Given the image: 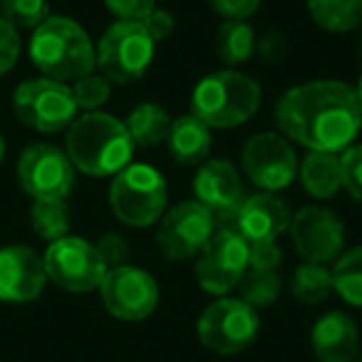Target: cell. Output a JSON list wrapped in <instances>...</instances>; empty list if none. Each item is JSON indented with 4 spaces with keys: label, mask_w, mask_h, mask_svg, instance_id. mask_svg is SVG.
<instances>
[{
    "label": "cell",
    "mask_w": 362,
    "mask_h": 362,
    "mask_svg": "<svg viewBox=\"0 0 362 362\" xmlns=\"http://www.w3.org/2000/svg\"><path fill=\"white\" fill-rule=\"evenodd\" d=\"M97 72L112 85H132L141 80L154 60L156 42L141 23L117 21L97 42Z\"/></svg>",
    "instance_id": "6"
},
{
    "label": "cell",
    "mask_w": 362,
    "mask_h": 362,
    "mask_svg": "<svg viewBox=\"0 0 362 362\" xmlns=\"http://www.w3.org/2000/svg\"><path fill=\"white\" fill-rule=\"evenodd\" d=\"M291 241L305 263H332L345 251V223L335 211L322 206H303L291 216Z\"/></svg>",
    "instance_id": "15"
},
{
    "label": "cell",
    "mask_w": 362,
    "mask_h": 362,
    "mask_svg": "<svg viewBox=\"0 0 362 362\" xmlns=\"http://www.w3.org/2000/svg\"><path fill=\"white\" fill-rule=\"evenodd\" d=\"M47 271L42 256L28 246L0 248V300L30 303L42 293Z\"/></svg>",
    "instance_id": "18"
},
{
    "label": "cell",
    "mask_w": 362,
    "mask_h": 362,
    "mask_svg": "<svg viewBox=\"0 0 362 362\" xmlns=\"http://www.w3.org/2000/svg\"><path fill=\"white\" fill-rule=\"evenodd\" d=\"M256 52L268 62H281L288 55V40L278 30H268L263 37H256Z\"/></svg>",
    "instance_id": "38"
},
{
    "label": "cell",
    "mask_w": 362,
    "mask_h": 362,
    "mask_svg": "<svg viewBox=\"0 0 362 362\" xmlns=\"http://www.w3.org/2000/svg\"><path fill=\"white\" fill-rule=\"evenodd\" d=\"M238 298L243 303H248L251 308H268L278 300L283 291V281H281V273L278 271H253L248 268L243 273V278L238 281L236 286Z\"/></svg>",
    "instance_id": "28"
},
{
    "label": "cell",
    "mask_w": 362,
    "mask_h": 362,
    "mask_svg": "<svg viewBox=\"0 0 362 362\" xmlns=\"http://www.w3.org/2000/svg\"><path fill=\"white\" fill-rule=\"evenodd\" d=\"M298 179L308 197L315 202H327L342 189L340 154L330 151H308L305 159L298 164Z\"/></svg>",
    "instance_id": "21"
},
{
    "label": "cell",
    "mask_w": 362,
    "mask_h": 362,
    "mask_svg": "<svg viewBox=\"0 0 362 362\" xmlns=\"http://www.w3.org/2000/svg\"><path fill=\"white\" fill-rule=\"evenodd\" d=\"M166 146H169V154L176 164L202 166L211 154L214 136L202 119H197L194 115H181L171 122Z\"/></svg>",
    "instance_id": "20"
},
{
    "label": "cell",
    "mask_w": 362,
    "mask_h": 362,
    "mask_svg": "<svg viewBox=\"0 0 362 362\" xmlns=\"http://www.w3.org/2000/svg\"><path fill=\"white\" fill-rule=\"evenodd\" d=\"M355 92H357V100H360V105H362V72H360V80H357V85H355Z\"/></svg>",
    "instance_id": "39"
},
{
    "label": "cell",
    "mask_w": 362,
    "mask_h": 362,
    "mask_svg": "<svg viewBox=\"0 0 362 362\" xmlns=\"http://www.w3.org/2000/svg\"><path fill=\"white\" fill-rule=\"evenodd\" d=\"M141 25L146 28V33L151 35V40L159 45V42L169 40L171 35H174L176 30V21L174 16H171L169 11H161V8H154V11L149 13V16L141 21Z\"/></svg>",
    "instance_id": "37"
},
{
    "label": "cell",
    "mask_w": 362,
    "mask_h": 362,
    "mask_svg": "<svg viewBox=\"0 0 362 362\" xmlns=\"http://www.w3.org/2000/svg\"><path fill=\"white\" fill-rule=\"evenodd\" d=\"M283 263V248L278 241L248 243V268L253 271H278Z\"/></svg>",
    "instance_id": "32"
},
{
    "label": "cell",
    "mask_w": 362,
    "mask_h": 362,
    "mask_svg": "<svg viewBox=\"0 0 362 362\" xmlns=\"http://www.w3.org/2000/svg\"><path fill=\"white\" fill-rule=\"evenodd\" d=\"M169 204V187L161 171L149 164H129L112 176L110 206L124 226L146 228L159 223Z\"/></svg>",
    "instance_id": "5"
},
{
    "label": "cell",
    "mask_w": 362,
    "mask_h": 362,
    "mask_svg": "<svg viewBox=\"0 0 362 362\" xmlns=\"http://www.w3.org/2000/svg\"><path fill=\"white\" fill-rule=\"evenodd\" d=\"M209 6L223 21H248L261 8V0H209Z\"/></svg>",
    "instance_id": "36"
},
{
    "label": "cell",
    "mask_w": 362,
    "mask_h": 362,
    "mask_svg": "<svg viewBox=\"0 0 362 362\" xmlns=\"http://www.w3.org/2000/svg\"><path fill=\"white\" fill-rule=\"evenodd\" d=\"M30 60L45 77L65 85L97 70V50L87 30L65 16H50L35 28L30 37Z\"/></svg>",
    "instance_id": "3"
},
{
    "label": "cell",
    "mask_w": 362,
    "mask_h": 362,
    "mask_svg": "<svg viewBox=\"0 0 362 362\" xmlns=\"http://www.w3.org/2000/svg\"><path fill=\"white\" fill-rule=\"evenodd\" d=\"M216 55L231 70L256 55V33L248 25V21H223L218 25Z\"/></svg>",
    "instance_id": "24"
},
{
    "label": "cell",
    "mask_w": 362,
    "mask_h": 362,
    "mask_svg": "<svg viewBox=\"0 0 362 362\" xmlns=\"http://www.w3.org/2000/svg\"><path fill=\"white\" fill-rule=\"evenodd\" d=\"M171 115L156 102H141L129 112L124 127L129 132L134 146L141 149H154L159 144H166V136L171 129Z\"/></svg>",
    "instance_id": "22"
},
{
    "label": "cell",
    "mask_w": 362,
    "mask_h": 362,
    "mask_svg": "<svg viewBox=\"0 0 362 362\" xmlns=\"http://www.w3.org/2000/svg\"><path fill=\"white\" fill-rule=\"evenodd\" d=\"M97 253H100L102 263L107 266V271L110 268H119V266H127V261H129V241H127L122 233H105V236L100 238V241L95 243Z\"/></svg>",
    "instance_id": "33"
},
{
    "label": "cell",
    "mask_w": 362,
    "mask_h": 362,
    "mask_svg": "<svg viewBox=\"0 0 362 362\" xmlns=\"http://www.w3.org/2000/svg\"><path fill=\"white\" fill-rule=\"evenodd\" d=\"M33 231L45 241L55 243L70 236V206L65 202H33L30 209Z\"/></svg>",
    "instance_id": "27"
},
{
    "label": "cell",
    "mask_w": 362,
    "mask_h": 362,
    "mask_svg": "<svg viewBox=\"0 0 362 362\" xmlns=\"http://www.w3.org/2000/svg\"><path fill=\"white\" fill-rule=\"evenodd\" d=\"M134 149L124 122L107 112H85L67 127L65 154L75 171L95 179L117 176L132 164Z\"/></svg>",
    "instance_id": "2"
},
{
    "label": "cell",
    "mask_w": 362,
    "mask_h": 362,
    "mask_svg": "<svg viewBox=\"0 0 362 362\" xmlns=\"http://www.w3.org/2000/svg\"><path fill=\"white\" fill-rule=\"evenodd\" d=\"M18 181L33 202H65L75 187V166L57 146L33 144L18 161Z\"/></svg>",
    "instance_id": "12"
},
{
    "label": "cell",
    "mask_w": 362,
    "mask_h": 362,
    "mask_svg": "<svg viewBox=\"0 0 362 362\" xmlns=\"http://www.w3.org/2000/svg\"><path fill=\"white\" fill-rule=\"evenodd\" d=\"M308 13L317 28L335 35L362 25V0H308Z\"/></svg>",
    "instance_id": "23"
},
{
    "label": "cell",
    "mask_w": 362,
    "mask_h": 362,
    "mask_svg": "<svg viewBox=\"0 0 362 362\" xmlns=\"http://www.w3.org/2000/svg\"><path fill=\"white\" fill-rule=\"evenodd\" d=\"M3 156H6V139L0 136V161H3Z\"/></svg>",
    "instance_id": "40"
},
{
    "label": "cell",
    "mask_w": 362,
    "mask_h": 362,
    "mask_svg": "<svg viewBox=\"0 0 362 362\" xmlns=\"http://www.w3.org/2000/svg\"><path fill=\"white\" fill-rule=\"evenodd\" d=\"M261 85L231 67L209 72L192 92V112L209 129H233L251 119L261 107Z\"/></svg>",
    "instance_id": "4"
},
{
    "label": "cell",
    "mask_w": 362,
    "mask_h": 362,
    "mask_svg": "<svg viewBox=\"0 0 362 362\" xmlns=\"http://www.w3.org/2000/svg\"><path fill=\"white\" fill-rule=\"evenodd\" d=\"M97 291H100L102 305L117 320H146L159 305V286H156L154 276L144 268L129 266V263L110 268Z\"/></svg>",
    "instance_id": "13"
},
{
    "label": "cell",
    "mask_w": 362,
    "mask_h": 362,
    "mask_svg": "<svg viewBox=\"0 0 362 362\" xmlns=\"http://www.w3.org/2000/svg\"><path fill=\"white\" fill-rule=\"evenodd\" d=\"M340 169H342V189L362 204V144H352L340 151Z\"/></svg>",
    "instance_id": "31"
},
{
    "label": "cell",
    "mask_w": 362,
    "mask_h": 362,
    "mask_svg": "<svg viewBox=\"0 0 362 362\" xmlns=\"http://www.w3.org/2000/svg\"><path fill=\"white\" fill-rule=\"evenodd\" d=\"M42 261H45L47 281L70 293L97 291L107 273L95 243L80 236H65L50 243Z\"/></svg>",
    "instance_id": "14"
},
{
    "label": "cell",
    "mask_w": 362,
    "mask_h": 362,
    "mask_svg": "<svg viewBox=\"0 0 362 362\" xmlns=\"http://www.w3.org/2000/svg\"><path fill=\"white\" fill-rule=\"evenodd\" d=\"M352 362H362V352H357V357H355Z\"/></svg>",
    "instance_id": "41"
},
{
    "label": "cell",
    "mask_w": 362,
    "mask_h": 362,
    "mask_svg": "<svg viewBox=\"0 0 362 362\" xmlns=\"http://www.w3.org/2000/svg\"><path fill=\"white\" fill-rule=\"evenodd\" d=\"M276 124L288 141L308 151L340 154L362 132V105L352 85L340 80H310L283 92Z\"/></svg>",
    "instance_id": "1"
},
{
    "label": "cell",
    "mask_w": 362,
    "mask_h": 362,
    "mask_svg": "<svg viewBox=\"0 0 362 362\" xmlns=\"http://www.w3.org/2000/svg\"><path fill=\"white\" fill-rule=\"evenodd\" d=\"M248 271V243L233 228H216L197 256V283L209 296H228Z\"/></svg>",
    "instance_id": "11"
},
{
    "label": "cell",
    "mask_w": 362,
    "mask_h": 362,
    "mask_svg": "<svg viewBox=\"0 0 362 362\" xmlns=\"http://www.w3.org/2000/svg\"><path fill=\"white\" fill-rule=\"evenodd\" d=\"M360 33H362V25H360Z\"/></svg>",
    "instance_id": "42"
},
{
    "label": "cell",
    "mask_w": 362,
    "mask_h": 362,
    "mask_svg": "<svg viewBox=\"0 0 362 362\" xmlns=\"http://www.w3.org/2000/svg\"><path fill=\"white\" fill-rule=\"evenodd\" d=\"M0 18L11 23L16 30H21V28L35 30L50 18V3L47 0H3Z\"/></svg>",
    "instance_id": "29"
},
{
    "label": "cell",
    "mask_w": 362,
    "mask_h": 362,
    "mask_svg": "<svg viewBox=\"0 0 362 362\" xmlns=\"http://www.w3.org/2000/svg\"><path fill=\"white\" fill-rule=\"evenodd\" d=\"M291 209L278 194L256 192L243 199L228 228L246 238V243L278 241V236H283L291 226Z\"/></svg>",
    "instance_id": "17"
},
{
    "label": "cell",
    "mask_w": 362,
    "mask_h": 362,
    "mask_svg": "<svg viewBox=\"0 0 362 362\" xmlns=\"http://www.w3.org/2000/svg\"><path fill=\"white\" fill-rule=\"evenodd\" d=\"M18 57H21V37H18V30L8 21L0 18V77L13 70Z\"/></svg>",
    "instance_id": "35"
},
{
    "label": "cell",
    "mask_w": 362,
    "mask_h": 362,
    "mask_svg": "<svg viewBox=\"0 0 362 362\" xmlns=\"http://www.w3.org/2000/svg\"><path fill=\"white\" fill-rule=\"evenodd\" d=\"M216 233V218L197 199L166 209L156 228V246L166 261H192Z\"/></svg>",
    "instance_id": "9"
},
{
    "label": "cell",
    "mask_w": 362,
    "mask_h": 362,
    "mask_svg": "<svg viewBox=\"0 0 362 362\" xmlns=\"http://www.w3.org/2000/svg\"><path fill=\"white\" fill-rule=\"evenodd\" d=\"M298 154L276 132H258L241 149V174L261 192L278 194L298 179Z\"/></svg>",
    "instance_id": "10"
},
{
    "label": "cell",
    "mask_w": 362,
    "mask_h": 362,
    "mask_svg": "<svg viewBox=\"0 0 362 362\" xmlns=\"http://www.w3.org/2000/svg\"><path fill=\"white\" fill-rule=\"evenodd\" d=\"M332 293L342 298L347 305L362 308V246L342 251L332 261Z\"/></svg>",
    "instance_id": "26"
},
{
    "label": "cell",
    "mask_w": 362,
    "mask_h": 362,
    "mask_svg": "<svg viewBox=\"0 0 362 362\" xmlns=\"http://www.w3.org/2000/svg\"><path fill=\"white\" fill-rule=\"evenodd\" d=\"M194 197L216 218V228H228L238 206L248 197L243 174L226 159H206L194 176Z\"/></svg>",
    "instance_id": "16"
},
{
    "label": "cell",
    "mask_w": 362,
    "mask_h": 362,
    "mask_svg": "<svg viewBox=\"0 0 362 362\" xmlns=\"http://www.w3.org/2000/svg\"><path fill=\"white\" fill-rule=\"evenodd\" d=\"M261 315L241 298H218L204 308L197 322V335L206 350L218 355H238L256 342Z\"/></svg>",
    "instance_id": "7"
},
{
    "label": "cell",
    "mask_w": 362,
    "mask_h": 362,
    "mask_svg": "<svg viewBox=\"0 0 362 362\" xmlns=\"http://www.w3.org/2000/svg\"><path fill=\"white\" fill-rule=\"evenodd\" d=\"M105 6L117 21L141 23L156 8V0H105Z\"/></svg>",
    "instance_id": "34"
},
{
    "label": "cell",
    "mask_w": 362,
    "mask_h": 362,
    "mask_svg": "<svg viewBox=\"0 0 362 362\" xmlns=\"http://www.w3.org/2000/svg\"><path fill=\"white\" fill-rule=\"evenodd\" d=\"M72 97H75L77 110L85 112H100V107L110 100L112 95V82L100 72H90V75L80 77L70 85Z\"/></svg>",
    "instance_id": "30"
},
{
    "label": "cell",
    "mask_w": 362,
    "mask_h": 362,
    "mask_svg": "<svg viewBox=\"0 0 362 362\" xmlns=\"http://www.w3.org/2000/svg\"><path fill=\"white\" fill-rule=\"evenodd\" d=\"M291 293L303 305H320L332 296V273L322 263H305L293 271Z\"/></svg>",
    "instance_id": "25"
},
{
    "label": "cell",
    "mask_w": 362,
    "mask_h": 362,
    "mask_svg": "<svg viewBox=\"0 0 362 362\" xmlns=\"http://www.w3.org/2000/svg\"><path fill=\"white\" fill-rule=\"evenodd\" d=\"M310 345L317 362H352L360 352V327L347 313L330 310L315 320Z\"/></svg>",
    "instance_id": "19"
},
{
    "label": "cell",
    "mask_w": 362,
    "mask_h": 362,
    "mask_svg": "<svg viewBox=\"0 0 362 362\" xmlns=\"http://www.w3.org/2000/svg\"><path fill=\"white\" fill-rule=\"evenodd\" d=\"M13 107L23 124L42 134L62 132L77 119V105L70 85L50 77L23 82L13 95Z\"/></svg>",
    "instance_id": "8"
}]
</instances>
